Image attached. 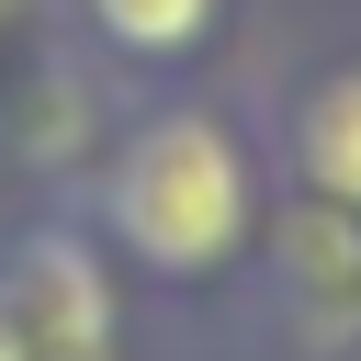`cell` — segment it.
<instances>
[{
    "mask_svg": "<svg viewBox=\"0 0 361 361\" xmlns=\"http://www.w3.org/2000/svg\"><path fill=\"white\" fill-rule=\"evenodd\" d=\"M102 214H113V248H124V259H147L158 282H203V271H226V259L248 248V158H237L226 124L158 113V124L113 158Z\"/></svg>",
    "mask_w": 361,
    "mask_h": 361,
    "instance_id": "1",
    "label": "cell"
},
{
    "mask_svg": "<svg viewBox=\"0 0 361 361\" xmlns=\"http://www.w3.org/2000/svg\"><path fill=\"white\" fill-rule=\"evenodd\" d=\"M0 293H11L23 338H34V361H113V271L68 226H45L23 248V282H0Z\"/></svg>",
    "mask_w": 361,
    "mask_h": 361,
    "instance_id": "2",
    "label": "cell"
},
{
    "mask_svg": "<svg viewBox=\"0 0 361 361\" xmlns=\"http://www.w3.org/2000/svg\"><path fill=\"white\" fill-rule=\"evenodd\" d=\"M293 158H305V180H316V203H338V214H361V68H338V79H316V102H305V124H293Z\"/></svg>",
    "mask_w": 361,
    "mask_h": 361,
    "instance_id": "3",
    "label": "cell"
},
{
    "mask_svg": "<svg viewBox=\"0 0 361 361\" xmlns=\"http://www.w3.org/2000/svg\"><path fill=\"white\" fill-rule=\"evenodd\" d=\"M102 11V34L124 45V56H180L203 23H214V0H90Z\"/></svg>",
    "mask_w": 361,
    "mask_h": 361,
    "instance_id": "4",
    "label": "cell"
},
{
    "mask_svg": "<svg viewBox=\"0 0 361 361\" xmlns=\"http://www.w3.org/2000/svg\"><path fill=\"white\" fill-rule=\"evenodd\" d=\"M0 361H34V338H23V316H11V293H0Z\"/></svg>",
    "mask_w": 361,
    "mask_h": 361,
    "instance_id": "5",
    "label": "cell"
}]
</instances>
